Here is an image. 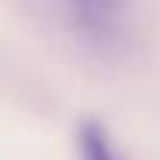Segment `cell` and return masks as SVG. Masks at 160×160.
<instances>
[{"mask_svg":"<svg viewBox=\"0 0 160 160\" xmlns=\"http://www.w3.org/2000/svg\"><path fill=\"white\" fill-rule=\"evenodd\" d=\"M86 39L110 45L119 39L131 12V0H62Z\"/></svg>","mask_w":160,"mask_h":160,"instance_id":"6da1fadb","label":"cell"},{"mask_svg":"<svg viewBox=\"0 0 160 160\" xmlns=\"http://www.w3.org/2000/svg\"><path fill=\"white\" fill-rule=\"evenodd\" d=\"M77 154L80 160H125L119 145L98 119H83L77 128Z\"/></svg>","mask_w":160,"mask_h":160,"instance_id":"7a4b0ae2","label":"cell"}]
</instances>
